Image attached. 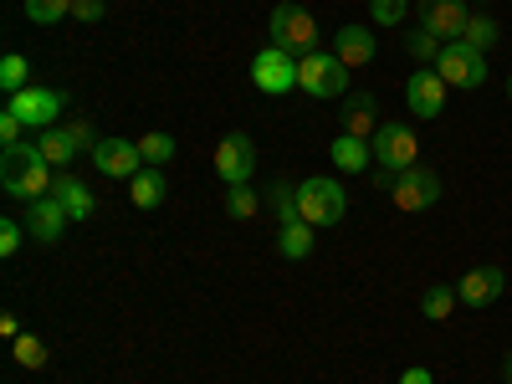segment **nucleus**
I'll use <instances>...</instances> for the list:
<instances>
[{
    "instance_id": "27",
    "label": "nucleus",
    "mask_w": 512,
    "mask_h": 384,
    "mask_svg": "<svg viewBox=\"0 0 512 384\" xmlns=\"http://www.w3.org/2000/svg\"><path fill=\"white\" fill-rule=\"evenodd\" d=\"M139 154H144V164H169V159H175V134H144L139 139Z\"/></svg>"
},
{
    "instance_id": "2",
    "label": "nucleus",
    "mask_w": 512,
    "mask_h": 384,
    "mask_svg": "<svg viewBox=\"0 0 512 384\" xmlns=\"http://www.w3.org/2000/svg\"><path fill=\"white\" fill-rule=\"evenodd\" d=\"M272 47L292 52V57H308L318 52V21L308 6H297V0H282L272 11Z\"/></svg>"
},
{
    "instance_id": "6",
    "label": "nucleus",
    "mask_w": 512,
    "mask_h": 384,
    "mask_svg": "<svg viewBox=\"0 0 512 384\" xmlns=\"http://www.w3.org/2000/svg\"><path fill=\"white\" fill-rule=\"evenodd\" d=\"M374 149V164L384 169V175H405V169H415V154H420V139L410 123H379V134L369 139Z\"/></svg>"
},
{
    "instance_id": "11",
    "label": "nucleus",
    "mask_w": 512,
    "mask_h": 384,
    "mask_svg": "<svg viewBox=\"0 0 512 384\" xmlns=\"http://www.w3.org/2000/svg\"><path fill=\"white\" fill-rule=\"evenodd\" d=\"M446 82H441V72L436 67H425V72H410V82H405V108L415 113V118H441L446 113Z\"/></svg>"
},
{
    "instance_id": "18",
    "label": "nucleus",
    "mask_w": 512,
    "mask_h": 384,
    "mask_svg": "<svg viewBox=\"0 0 512 384\" xmlns=\"http://www.w3.org/2000/svg\"><path fill=\"white\" fill-rule=\"evenodd\" d=\"M328 154H333V164H338V169H349V175H359V169H369V164H374L369 139H354V134H338Z\"/></svg>"
},
{
    "instance_id": "25",
    "label": "nucleus",
    "mask_w": 512,
    "mask_h": 384,
    "mask_svg": "<svg viewBox=\"0 0 512 384\" xmlns=\"http://www.w3.org/2000/svg\"><path fill=\"white\" fill-rule=\"evenodd\" d=\"M497 21L492 16H472V21H466V31H461V41H466V47H477V52H492L497 47Z\"/></svg>"
},
{
    "instance_id": "37",
    "label": "nucleus",
    "mask_w": 512,
    "mask_h": 384,
    "mask_svg": "<svg viewBox=\"0 0 512 384\" xmlns=\"http://www.w3.org/2000/svg\"><path fill=\"white\" fill-rule=\"evenodd\" d=\"M507 379H512V354H507Z\"/></svg>"
},
{
    "instance_id": "21",
    "label": "nucleus",
    "mask_w": 512,
    "mask_h": 384,
    "mask_svg": "<svg viewBox=\"0 0 512 384\" xmlns=\"http://www.w3.org/2000/svg\"><path fill=\"white\" fill-rule=\"evenodd\" d=\"M36 149H41V159H47L52 169H67V164H72V154H77V144H72L67 128H41Z\"/></svg>"
},
{
    "instance_id": "17",
    "label": "nucleus",
    "mask_w": 512,
    "mask_h": 384,
    "mask_svg": "<svg viewBox=\"0 0 512 384\" xmlns=\"http://www.w3.org/2000/svg\"><path fill=\"white\" fill-rule=\"evenodd\" d=\"M52 195L62 200V210H67V216H72V221H88V216H93V210H98V200H93V190H88V185H82L77 175H67V169H57V180H52Z\"/></svg>"
},
{
    "instance_id": "1",
    "label": "nucleus",
    "mask_w": 512,
    "mask_h": 384,
    "mask_svg": "<svg viewBox=\"0 0 512 384\" xmlns=\"http://www.w3.org/2000/svg\"><path fill=\"white\" fill-rule=\"evenodd\" d=\"M52 180H57V169L41 159V149L31 139L11 144V149H0V190H6L11 200H41V195H52Z\"/></svg>"
},
{
    "instance_id": "16",
    "label": "nucleus",
    "mask_w": 512,
    "mask_h": 384,
    "mask_svg": "<svg viewBox=\"0 0 512 384\" xmlns=\"http://www.w3.org/2000/svg\"><path fill=\"white\" fill-rule=\"evenodd\" d=\"M333 57L344 62L349 72H354V67H369V62H374V31H364V26H338V31H333Z\"/></svg>"
},
{
    "instance_id": "24",
    "label": "nucleus",
    "mask_w": 512,
    "mask_h": 384,
    "mask_svg": "<svg viewBox=\"0 0 512 384\" xmlns=\"http://www.w3.org/2000/svg\"><path fill=\"white\" fill-rule=\"evenodd\" d=\"M256 210H262V195H256L251 185H231V190H226V216H231V221H251Z\"/></svg>"
},
{
    "instance_id": "30",
    "label": "nucleus",
    "mask_w": 512,
    "mask_h": 384,
    "mask_svg": "<svg viewBox=\"0 0 512 384\" xmlns=\"http://www.w3.org/2000/svg\"><path fill=\"white\" fill-rule=\"evenodd\" d=\"M405 11H410V0H369L374 26H400V21H405Z\"/></svg>"
},
{
    "instance_id": "10",
    "label": "nucleus",
    "mask_w": 512,
    "mask_h": 384,
    "mask_svg": "<svg viewBox=\"0 0 512 384\" xmlns=\"http://www.w3.org/2000/svg\"><path fill=\"white\" fill-rule=\"evenodd\" d=\"M466 21H472L466 0H420V31H431L441 47H446V41H461Z\"/></svg>"
},
{
    "instance_id": "12",
    "label": "nucleus",
    "mask_w": 512,
    "mask_h": 384,
    "mask_svg": "<svg viewBox=\"0 0 512 384\" xmlns=\"http://www.w3.org/2000/svg\"><path fill=\"white\" fill-rule=\"evenodd\" d=\"M251 169H256L251 139H246V134H226V139L216 144V175L226 180V190H231V185H251Z\"/></svg>"
},
{
    "instance_id": "14",
    "label": "nucleus",
    "mask_w": 512,
    "mask_h": 384,
    "mask_svg": "<svg viewBox=\"0 0 512 384\" xmlns=\"http://www.w3.org/2000/svg\"><path fill=\"white\" fill-rule=\"evenodd\" d=\"M67 226H72V216L62 210V200H57V195H41V200H31V216H26L31 241H41V246H57V241L67 236Z\"/></svg>"
},
{
    "instance_id": "31",
    "label": "nucleus",
    "mask_w": 512,
    "mask_h": 384,
    "mask_svg": "<svg viewBox=\"0 0 512 384\" xmlns=\"http://www.w3.org/2000/svg\"><path fill=\"white\" fill-rule=\"evenodd\" d=\"M26 226H16V221H0V256H16L21 246H26Z\"/></svg>"
},
{
    "instance_id": "13",
    "label": "nucleus",
    "mask_w": 512,
    "mask_h": 384,
    "mask_svg": "<svg viewBox=\"0 0 512 384\" xmlns=\"http://www.w3.org/2000/svg\"><path fill=\"white\" fill-rule=\"evenodd\" d=\"M93 164H98V175H108V180H134L144 169V154H139L134 139H98Z\"/></svg>"
},
{
    "instance_id": "29",
    "label": "nucleus",
    "mask_w": 512,
    "mask_h": 384,
    "mask_svg": "<svg viewBox=\"0 0 512 384\" xmlns=\"http://www.w3.org/2000/svg\"><path fill=\"white\" fill-rule=\"evenodd\" d=\"M16 364L21 369H47V344H41L36 333H21L16 338Z\"/></svg>"
},
{
    "instance_id": "38",
    "label": "nucleus",
    "mask_w": 512,
    "mask_h": 384,
    "mask_svg": "<svg viewBox=\"0 0 512 384\" xmlns=\"http://www.w3.org/2000/svg\"><path fill=\"white\" fill-rule=\"evenodd\" d=\"M507 98H512V77H507Z\"/></svg>"
},
{
    "instance_id": "20",
    "label": "nucleus",
    "mask_w": 512,
    "mask_h": 384,
    "mask_svg": "<svg viewBox=\"0 0 512 384\" xmlns=\"http://www.w3.org/2000/svg\"><path fill=\"white\" fill-rule=\"evenodd\" d=\"M344 134H354V139H374V134H379V118H374V98H369V93L349 98V108H344Z\"/></svg>"
},
{
    "instance_id": "19",
    "label": "nucleus",
    "mask_w": 512,
    "mask_h": 384,
    "mask_svg": "<svg viewBox=\"0 0 512 384\" xmlns=\"http://www.w3.org/2000/svg\"><path fill=\"white\" fill-rule=\"evenodd\" d=\"M128 190H134V205H139V210H159L164 195H169V185H164V175H159L154 164H144L139 175L128 180Z\"/></svg>"
},
{
    "instance_id": "28",
    "label": "nucleus",
    "mask_w": 512,
    "mask_h": 384,
    "mask_svg": "<svg viewBox=\"0 0 512 384\" xmlns=\"http://www.w3.org/2000/svg\"><path fill=\"white\" fill-rule=\"evenodd\" d=\"M26 16L36 26H57L62 16H72V0H26Z\"/></svg>"
},
{
    "instance_id": "15",
    "label": "nucleus",
    "mask_w": 512,
    "mask_h": 384,
    "mask_svg": "<svg viewBox=\"0 0 512 384\" xmlns=\"http://www.w3.org/2000/svg\"><path fill=\"white\" fill-rule=\"evenodd\" d=\"M502 287H507V272L502 267H472L461 282H456V297L466 308H492L497 297H502Z\"/></svg>"
},
{
    "instance_id": "22",
    "label": "nucleus",
    "mask_w": 512,
    "mask_h": 384,
    "mask_svg": "<svg viewBox=\"0 0 512 384\" xmlns=\"http://www.w3.org/2000/svg\"><path fill=\"white\" fill-rule=\"evenodd\" d=\"M313 236H318V226H308V221L282 226V231H277V251L287 256V262H303V256L313 251Z\"/></svg>"
},
{
    "instance_id": "3",
    "label": "nucleus",
    "mask_w": 512,
    "mask_h": 384,
    "mask_svg": "<svg viewBox=\"0 0 512 384\" xmlns=\"http://www.w3.org/2000/svg\"><path fill=\"white\" fill-rule=\"evenodd\" d=\"M297 210H303V221L308 226H338V221H344L349 216V195H344V185H338V180H303V185H297Z\"/></svg>"
},
{
    "instance_id": "23",
    "label": "nucleus",
    "mask_w": 512,
    "mask_h": 384,
    "mask_svg": "<svg viewBox=\"0 0 512 384\" xmlns=\"http://www.w3.org/2000/svg\"><path fill=\"white\" fill-rule=\"evenodd\" d=\"M456 287H425V297H420V313L431 318V323H446L451 313H456Z\"/></svg>"
},
{
    "instance_id": "34",
    "label": "nucleus",
    "mask_w": 512,
    "mask_h": 384,
    "mask_svg": "<svg viewBox=\"0 0 512 384\" xmlns=\"http://www.w3.org/2000/svg\"><path fill=\"white\" fill-rule=\"evenodd\" d=\"M72 16L77 21H103V0H72Z\"/></svg>"
},
{
    "instance_id": "4",
    "label": "nucleus",
    "mask_w": 512,
    "mask_h": 384,
    "mask_svg": "<svg viewBox=\"0 0 512 384\" xmlns=\"http://www.w3.org/2000/svg\"><path fill=\"white\" fill-rule=\"evenodd\" d=\"M297 88H303L308 98H344L349 93V67L318 47L308 57H297Z\"/></svg>"
},
{
    "instance_id": "9",
    "label": "nucleus",
    "mask_w": 512,
    "mask_h": 384,
    "mask_svg": "<svg viewBox=\"0 0 512 384\" xmlns=\"http://www.w3.org/2000/svg\"><path fill=\"white\" fill-rule=\"evenodd\" d=\"M67 108V93H57V88H36V82H31V88H21L11 103H6V113H16L26 128H36V134H41V128H57V113Z\"/></svg>"
},
{
    "instance_id": "36",
    "label": "nucleus",
    "mask_w": 512,
    "mask_h": 384,
    "mask_svg": "<svg viewBox=\"0 0 512 384\" xmlns=\"http://www.w3.org/2000/svg\"><path fill=\"white\" fill-rule=\"evenodd\" d=\"M400 384H436V379H431V369H420V364H415V369L400 374Z\"/></svg>"
},
{
    "instance_id": "26",
    "label": "nucleus",
    "mask_w": 512,
    "mask_h": 384,
    "mask_svg": "<svg viewBox=\"0 0 512 384\" xmlns=\"http://www.w3.org/2000/svg\"><path fill=\"white\" fill-rule=\"evenodd\" d=\"M0 88H6L11 98H16L21 88H31V67H26L21 52H6V62H0Z\"/></svg>"
},
{
    "instance_id": "39",
    "label": "nucleus",
    "mask_w": 512,
    "mask_h": 384,
    "mask_svg": "<svg viewBox=\"0 0 512 384\" xmlns=\"http://www.w3.org/2000/svg\"><path fill=\"white\" fill-rule=\"evenodd\" d=\"M507 384H512V379H507Z\"/></svg>"
},
{
    "instance_id": "32",
    "label": "nucleus",
    "mask_w": 512,
    "mask_h": 384,
    "mask_svg": "<svg viewBox=\"0 0 512 384\" xmlns=\"http://www.w3.org/2000/svg\"><path fill=\"white\" fill-rule=\"evenodd\" d=\"M26 139V123L16 118V113H0V149H11V144H21Z\"/></svg>"
},
{
    "instance_id": "8",
    "label": "nucleus",
    "mask_w": 512,
    "mask_h": 384,
    "mask_svg": "<svg viewBox=\"0 0 512 384\" xmlns=\"http://www.w3.org/2000/svg\"><path fill=\"white\" fill-rule=\"evenodd\" d=\"M251 82H256V93H267V98H282L297 88V57L282 52V47H262L251 62Z\"/></svg>"
},
{
    "instance_id": "5",
    "label": "nucleus",
    "mask_w": 512,
    "mask_h": 384,
    "mask_svg": "<svg viewBox=\"0 0 512 384\" xmlns=\"http://www.w3.org/2000/svg\"><path fill=\"white\" fill-rule=\"evenodd\" d=\"M436 72L446 88H461V93H477L487 82V52L466 47V41H446V47L436 52Z\"/></svg>"
},
{
    "instance_id": "7",
    "label": "nucleus",
    "mask_w": 512,
    "mask_h": 384,
    "mask_svg": "<svg viewBox=\"0 0 512 384\" xmlns=\"http://www.w3.org/2000/svg\"><path fill=\"white\" fill-rule=\"evenodd\" d=\"M390 200L395 210H405V216H420V210L441 205V175L436 169H405V175H390Z\"/></svg>"
},
{
    "instance_id": "33",
    "label": "nucleus",
    "mask_w": 512,
    "mask_h": 384,
    "mask_svg": "<svg viewBox=\"0 0 512 384\" xmlns=\"http://www.w3.org/2000/svg\"><path fill=\"white\" fill-rule=\"evenodd\" d=\"M67 134H72V144H77V154H82V149H88V154L98 149V134H93V123H82V118H77V123L67 128Z\"/></svg>"
},
{
    "instance_id": "35",
    "label": "nucleus",
    "mask_w": 512,
    "mask_h": 384,
    "mask_svg": "<svg viewBox=\"0 0 512 384\" xmlns=\"http://www.w3.org/2000/svg\"><path fill=\"white\" fill-rule=\"evenodd\" d=\"M410 52H415V57H431V52H441V41H436L431 31H420V36H410Z\"/></svg>"
}]
</instances>
